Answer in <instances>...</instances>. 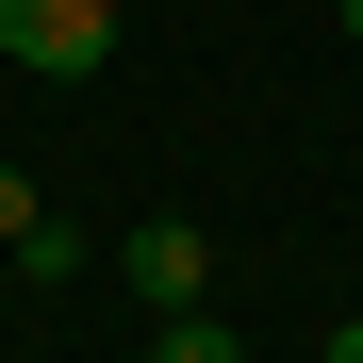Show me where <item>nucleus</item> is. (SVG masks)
<instances>
[{"instance_id": "nucleus-1", "label": "nucleus", "mask_w": 363, "mask_h": 363, "mask_svg": "<svg viewBox=\"0 0 363 363\" xmlns=\"http://www.w3.org/2000/svg\"><path fill=\"white\" fill-rule=\"evenodd\" d=\"M0 50H17L33 83H99V50H116V0H0Z\"/></svg>"}, {"instance_id": "nucleus-2", "label": "nucleus", "mask_w": 363, "mask_h": 363, "mask_svg": "<svg viewBox=\"0 0 363 363\" xmlns=\"http://www.w3.org/2000/svg\"><path fill=\"white\" fill-rule=\"evenodd\" d=\"M116 281H133L149 314H199V297H215V248H199V215H133V231H116Z\"/></svg>"}, {"instance_id": "nucleus-4", "label": "nucleus", "mask_w": 363, "mask_h": 363, "mask_svg": "<svg viewBox=\"0 0 363 363\" xmlns=\"http://www.w3.org/2000/svg\"><path fill=\"white\" fill-rule=\"evenodd\" d=\"M50 231V199H33V165H0V248H33Z\"/></svg>"}, {"instance_id": "nucleus-3", "label": "nucleus", "mask_w": 363, "mask_h": 363, "mask_svg": "<svg viewBox=\"0 0 363 363\" xmlns=\"http://www.w3.org/2000/svg\"><path fill=\"white\" fill-rule=\"evenodd\" d=\"M149 363H248V347H231V330H215V297H199V314H165V347H149Z\"/></svg>"}, {"instance_id": "nucleus-5", "label": "nucleus", "mask_w": 363, "mask_h": 363, "mask_svg": "<svg viewBox=\"0 0 363 363\" xmlns=\"http://www.w3.org/2000/svg\"><path fill=\"white\" fill-rule=\"evenodd\" d=\"M330 363H363V314H347V330H330Z\"/></svg>"}, {"instance_id": "nucleus-6", "label": "nucleus", "mask_w": 363, "mask_h": 363, "mask_svg": "<svg viewBox=\"0 0 363 363\" xmlns=\"http://www.w3.org/2000/svg\"><path fill=\"white\" fill-rule=\"evenodd\" d=\"M347 33H363V0H347Z\"/></svg>"}]
</instances>
